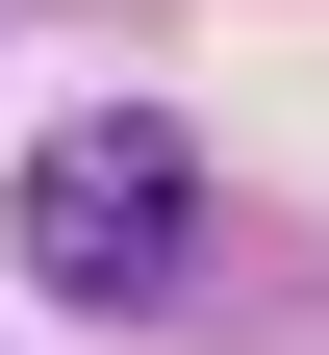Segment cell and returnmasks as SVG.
<instances>
[{
	"mask_svg": "<svg viewBox=\"0 0 329 355\" xmlns=\"http://www.w3.org/2000/svg\"><path fill=\"white\" fill-rule=\"evenodd\" d=\"M0 229H26V279H51V304H152L177 254H203V153H177L152 102H102V127H51V153H26V203H0Z\"/></svg>",
	"mask_w": 329,
	"mask_h": 355,
	"instance_id": "1",
	"label": "cell"
}]
</instances>
